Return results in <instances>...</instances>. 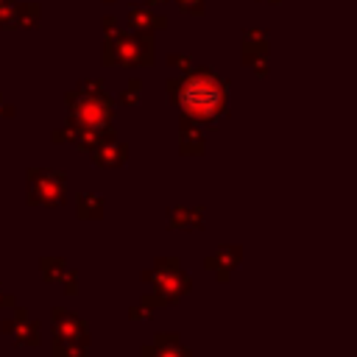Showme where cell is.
Masks as SVG:
<instances>
[{
	"label": "cell",
	"instance_id": "6da1fadb",
	"mask_svg": "<svg viewBox=\"0 0 357 357\" xmlns=\"http://www.w3.org/2000/svg\"><path fill=\"white\" fill-rule=\"evenodd\" d=\"M178 103L195 120H215L226 109V84L215 73L198 70L178 86Z\"/></svg>",
	"mask_w": 357,
	"mask_h": 357
},
{
	"label": "cell",
	"instance_id": "7a4b0ae2",
	"mask_svg": "<svg viewBox=\"0 0 357 357\" xmlns=\"http://www.w3.org/2000/svg\"><path fill=\"white\" fill-rule=\"evenodd\" d=\"M73 112H75V120H78L86 131L103 128V126L109 123V117H112V100L98 89V84H92L89 89L84 86V89L75 95Z\"/></svg>",
	"mask_w": 357,
	"mask_h": 357
},
{
	"label": "cell",
	"instance_id": "3957f363",
	"mask_svg": "<svg viewBox=\"0 0 357 357\" xmlns=\"http://www.w3.org/2000/svg\"><path fill=\"white\" fill-rule=\"evenodd\" d=\"M106 61H117V64H145L151 61V45L145 36H137V33H109V45H106Z\"/></svg>",
	"mask_w": 357,
	"mask_h": 357
},
{
	"label": "cell",
	"instance_id": "277c9868",
	"mask_svg": "<svg viewBox=\"0 0 357 357\" xmlns=\"http://www.w3.org/2000/svg\"><path fill=\"white\" fill-rule=\"evenodd\" d=\"M243 59L257 73L265 70V61H268V36L262 31H251V33L243 36Z\"/></svg>",
	"mask_w": 357,
	"mask_h": 357
},
{
	"label": "cell",
	"instance_id": "5b68a950",
	"mask_svg": "<svg viewBox=\"0 0 357 357\" xmlns=\"http://www.w3.org/2000/svg\"><path fill=\"white\" fill-rule=\"evenodd\" d=\"M128 25L137 31V33H148L153 28H165L167 25V17H156L151 11H145L142 6H128V14H126Z\"/></svg>",
	"mask_w": 357,
	"mask_h": 357
},
{
	"label": "cell",
	"instance_id": "8992f818",
	"mask_svg": "<svg viewBox=\"0 0 357 357\" xmlns=\"http://www.w3.org/2000/svg\"><path fill=\"white\" fill-rule=\"evenodd\" d=\"M39 22V3L14 6V25H36Z\"/></svg>",
	"mask_w": 357,
	"mask_h": 357
},
{
	"label": "cell",
	"instance_id": "52a82bcc",
	"mask_svg": "<svg viewBox=\"0 0 357 357\" xmlns=\"http://www.w3.org/2000/svg\"><path fill=\"white\" fill-rule=\"evenodd\" d=\"M14 25V6L11 0H0V28H11Z\"/></svg>",
	"mask_w": 357,
	"mask_h": 357
},
{
	"label": "cell",
	"instance_id": "ba28073f",
	"mask_svg": "<svg viewBox=\"0 0 357 357\" xmlns=\"http://www.w3.org/2000/svg\"><path fill=\"white\" fill-rule=\"evenodd\" d=\"M187 14H204V0H176Z\"/></svg>",
	"mask_w": 357,
	"mask_h": 357
},
{
	"label": "cell",
	"instance_id": "9c48e42d",
	"mask_svg": "<svg viewBox=\"0 0 357 357\" xmlns=\"http://www.w3.org/2000/svg\"><path fill=\"white\" fill-rule=\"evenodd\" d=\"M123 100H126V103H137V100H139V81L131 84V86L123 92Z\"/></svg>",
	"mask_w": 357,
	"mask_h": 357
},
{
	"label": "cell",
	"instance_id": "30bf717a",
	"mask_svg": "<svg viewBox=\"0 0 357 357\" xmlns=\"http://www.w3.org/2000/svg\"><path fill=\"white\" fill-rule=\"evenodd\" d=\"M151 6H162V3H167V0H148Z\"/></svg>",
	"mask_w": 357,
	"mask_h": 357
},
{
	"label": "cell",
	"instance_id": "8fae6325",
	"mask_svg": "<svg viewBox=\"0 0 357 357\" xmlns=\"http://www.w3.org/2000/svg\"><path fill=\"white\" fill-rule=\"evenodd\" d=\"M259 3H279V0H259Z\"/></svg>",
	"mask_w": 357,
	"mask_h": 357
},
{
	"label": "cell",
	"instance_id": "7c38bea8",
	"mask_svg": "<svg viewBox=\"0 0 357 357\" xmlns=\"http://www.w3.org/2000/svg\"><path fill=\"white\" fill-rule=\"evenodd\" d=\"M106 3H109V0H106Z\"/></svg>",
	"mask_w": 357,
	"mask_h": 357
}]
</instances>
